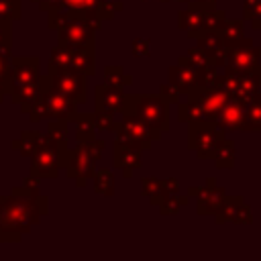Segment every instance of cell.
<instances>
[{
    "label": "cell",
    "mask_w": 261,
    "mask_h": 261,
    "mask_svg": "<svg viewBox=\"0 0 261 261\" xmlns=\"http://www.w3.org/2000/svg\"><path fill=\"white\" fill-rule=\"evenodd\" d=\"M245 110H247V102H243L237 96H230L214 122L222 133H226V130H247Z\"/></svg>",
    "instance_id": "cell-11"
},
{
    "label": "cell",
    "mask_w": 261,
    "mask_h": 261,
    "mask_svg": "<svg viewBox=\"0 0 261 261\" xmlns=\"http://www.w3.org/2000/svg\"><path fill=\"white\" fill-rule=\"evenodd\" d=\"M157 94H159V96H161V98H163V100H165L169 106H171V104H177V102H179V98H181V92H179V90H177L173 84H169V82L161 84Z\"/></svg>",
    "instance_id": "cell-32"
},
{
    "label": "cell",
    "mask_w": 261,
    "mask_h": 261,
    "mask_svg": "<svg viewBox=\"0 0 261 261\" xmlns=\"http://www.w3.org/2000/svg\"><path fill=\"white\" fill-rule=\"evenodd\" d=\"M37 2H41V0H37Z\"/></svg>",
    "instance_id": "cell-41"
},
{
    "label": "cell",
    "mask_w": 261,
    "mask_h": 261,
    "mask_svg": "<svg viewBox=\"0 0 261 261\" xmlns=\"http://www.w3.org/2000/svg\"><path fill=\"white\" fill-rule=\"evenodd\" d=\"M92 179H94V192L96 194L106 196V198H110L114 194V177H112L110 169H96Z\"/></svg>",
    "instance_id": "cell-27"
},
{
    "label": "cell",
    "mask_w": 261,
    "mask_h": 261,
    "mask_svg": "<svg viewBox=\"0 0 261 261\" xmlns=\"http://www.w3.org/2000/svg\"><path fill=\"white\" fill-rule=\"evenodd\" d=\"M102 0H61V4L65 8L71 10H88V8H96Z\"/></svg>",
    "instance_id": "cell-35"
},
{
    "label": "cell",
    "mask_w": 261,
    "mask_h": 261,
    "mask_svg": "<svg viewBox=\"0 0 261 261\" xmlns=\"http://www.w3.org/2000/svg\"><path fill=\"white\" fill-rule=\"evenodd\" d=\"M106 147L104 139H88V141H77V147L67 153L65 161V171L69 177L75 179L80 188L86 186V179H90L96 171V163L102 157V151Z\"/></svg>",
    "instance_id": "cell-3"
},
{
    "label": "cell",
    "mask_w": 261,
    "mask_h": 261,
    "mask_svg": "<svg viewBox=\"0 0 261 261\" xmlns=\"http://www.w3.org/2000/svg\"><path fill=\"white\" fill-rule=\"evenodd\" d=\"M120 114H133L159 133L169 130V104L159 94H124Z\"/></svg>",
    "instance_id": "cell-2"
},
{
    "label": "cell",
    "mask_w": 261,
    "mask_h": 261,
    "mask_svg": "<svg viewBox=\"0 0 261 261\" xmlns=\"http://www.w3.org/2000/svg\"><path fill=\"white\" fill-rule=\"evenodd\" d=\"M261 90V65H253L247 71L237 73V92L234 96L243 102H249L257 92Z\"/></svg>",
    "instance_id": "cell-19"
},
{
    "label": "cell",
    "mask_w": 261,
    "mask_h": 261,
    "mask_svg": "<svg viewBox=\"0 0 261 261\" xmlns=\"http://www.w3.org/2000/svg\"><path fill=\"white\" fill-rule=\"evenodd\" d=\"M69 120L75 122V139L77 141H88V139H94L96 137V120H94V114H80L75 112Z\"/></svg>",
    "instance_id": "cell-23"
},
{
    "label": "cell",
    "mask_w": 261,
    "mask_h": 261,
    "mask_svg": "<svg viewBox=\"0 0 261 261\" xmlns=\"http://www.w3.org/2000/svg\"><path fill=\"white\" fill-rule=\"evenodd\" d=\"M112 163L116 169L122 171L124 177H130L133 171L143 165V151L130 143H114Z\"/></svg>",
    "instance_id": "cell-14"
},
{
    "label": "cell",
    "mask_w": 261,
    "mask_h": 261,
    "mask_svg": "<svg viewBox=\"0 0 261 261\" xmlns=\"http://www.w3.org/2000/svg\"><path fill=\"white\" fill-rule=\"evenodd\" d=\"M39 59L37 57H14L10 67L12 86H27L39 82Z\"/></svg>",
    "instance_id": "cell-15"
},
{
    "label": "cell",
    "mask_w": 261,
    "mask_h": 261,
    "mask_svg": "<svg viewBox=\"0 0 261 261\" xmlns=\"http://www.w3.org/2000/svg\"><path fill=\"white\" fill-rule=\"evenodd\" d=\"M194 4H198L200 8L208 10V8H216V0H192Z\"/></svg>",
    "instance_id": "cell-38"
},
{
    "label": "cell",
    "mask_w": 261,
    "mask_h": 261,
    "mask_svg": "<svg viewBox=\"0 0 261 261\" xmlns=\"http://www.w3.org/2000/svg\"><path fill=\"white\" fill-rule=\"evenodd\" d=\"M188 204H190V196H179V192H175V194H165L163 200L157 204V208L161 216H171V214H177L179 208Z\"/></svg>",
    "instance_id": "cell-26"
},
{
    "label": "cell",
    "mask_w": 261,
    "mask_h": 261,
    "mask_svg": "<svg viewBox=\"0 0 261 261\" xmlns=\"http://www.w3.org/2000/svg\"><path fill=\"white\" fill-rule=\"evenodd\" d=\"M196 43H198V47L206 53L210 65H214V67H218V69L224 67L230 49L222 43L218 31H204V33H200V35L196 37Z\"/></svg>",
    "instance_id": "cell-13"
},
{
    "label": "cell",
    "mask_w": 261,
    "mask_h": 261,
    "mask_svg": "<svg viewBox=\"0 0 261 261\" xmlns=\"http://www.w3.org/2000/svg\"><path fill=\"white\" fill-rule=\"evenodd\" d=\"M212 163L218 169H232L234 167V159H237V151H234V141H230L226 135L216 143L214 151H212Z\"/></svg>",
    "instance_id": "cell-20"
},
{
    "label": "cell",
    "mask_w": 261,
    "mask_h": 261,
    "mask_svg": "<svg viewBox=\"0 0 261 261\" xmlns=\"http://www.w3.org/2000/svg\"><path fill=\"white\" fill-rule=\"evenodd\" d=\"M22 188H16L10 198L0 200V241H18L22 232L41 218L47 208L45 198L37 192L35 175Z\"/></svg>",
    "instance_id": "cell-1"
},
{
    "label": "cell",
    "mask_w": 261,
    "mask_h": 261,
    "mask_svg": "<svg viewBox=\"0 0 261 261\" xmlns=\"http://www.w3.org/2000/svg\"><path fill=\"white\" fill-rule=\"evenodd\" d=\"M45 77H47V88L65 94L75 104H84L88 100L86 75L82 71H75V69H59V71H49Z\"/></svg>",
    "instance_id": "cell-7"
},
{
    "label": "cell",
    "mask_w": 261,
    "mask_h": 261,
    "mask_svg": "<svg viewBox=\"0 0 261 261\" xmlns=\"http://www.w3.org/2000/svg\"><path fill=\"white\" fill-rule=\"evenodd\" d=\"M112 130H114V143H130L141 151H149L151 145L159 141L163 135L133 114H122V118L114 122Z\"/></svg>",
    "instance_id": "cell-5"
},
{
    "label": "cell",
    "mask_w": 261,
    "mask_h": 261,
    "mask_svg": "<svg viewBox=\"0 0 261 261\" xmlns=\"http://www.w3.org/2000/svg\"><path fill=\"white\" fill-rule=\"evenodd\" d=\"M259 59H261V47H255L253 39L249 37L245 43L230 49L222 69H224V73H241V71H247L253 65H257Z\"/></svg>",
    "instance_id": "cell-10"
},
{
    "label": "cell",
    "mask_w": 261,
    "mask_h": 261,
    "mask_svg": "<svg viewBox=\"0 0 261 261\" xmlns=\"http://www.w3.org/2000/svg\"><path fill=\"white\" fill-rule=\"evenodd\" d=\"M186 61H188V65H192L194 69H196V73H200V71H204L208 65H210V61H208V57H206V53L196 45V47H192L186 55Z\"/></svg>",
    "instance_id": "cell-29"
},
{
    "label": "cell",
    "mask_w": 261,
    "mask_h": 261,
    "mask_svg": "<svg viewBox=\"0 0 261 261\" xmlns=\"http://www.w3.org/2000/svg\"><path fill=\"white\" fill-rule=\"evenodd\" d=\"M94 120H96V128L98 130H112V126H114V114H110V112H102V110H96V114H94Z\"/></svg>",
    "instance_id": "cell-34"
},
{
    "label": "cell",
    "mask_w": 261,
    "mask_h": 261,
    "mask_svg": "<svg viewBox=\"0 0 261 261\" xmlns=\"http://www.w3.org/2000/svg\"><path fill=\"white\" fill-rule=\"evenodd\" d=\"M167 82L173 84L181 94H188V90L198 86V73H196V69L192 65H188L186 57L181 55L177 59V63L167 69Z\"/></svg>",
    "instance_id": "cell-17"
},
{
    "label": "cell",
    "mask_w": 261,
    "mask_h": 261,
    "mask_svg": "<svg viewBox=\"0 0 261 261\" xmlns=\"http://www.w3.org/2000/svg\"><path fill=\"white\" fill-rule=\"evenodd\" d=\"M188 100L196 102V106L200 108L202 120H216V116L220 114L222 106L226 104V100L230 98L222 88H206V86H194L192 90H188L186 94Z\"/></svg>",
    "instance_id": "cell-8"
},
{
    "label": "cell",
    "mask_w": 261,
    "mask_h": 261,
    "mask_svg": "<svg viewBox=\"0 0 261 261\" xmlns=\"http://www.w3.org/2000/svg\"><path fill=\"white\" fill-rule=\"evenodd\" d=\"M163 192H165V194H175V192H179V181H177L175 177L163 179Z\"/></svg>",
    "instance_id": "cell-37"
},
{
    "label": "cell",
    "mask_w": 261,
    "mask_h": 261,
    "mask_svg": "<svg viewBox=\"0 0 261 261\" xmlns=\"http://www.w3.org/2000/svg\"><path fill=\"white\" fill-rule=\"evenodd\" d=\"M177 120L179 122H192V120H202V114H200V108L196 106V102L192 100H179L177 104Z\"/></svg>",
    "instance_id": "cell-28"
},
{
    "label": "cell",
    "mask_w": 261,
    "mask_h": 261,
    "mask_svg": "<svg viewBox=\"0 0 261 261\" xmlns=\"http://www.w3.org/2000/svg\"><path fill=\"white\" fill-rule=\"evenodd\" d=\"M243 202H245V200H243L241 196H226L224 202L220 204V208L212 214V216H214V222H216V224L234 222V216H237V212H239V208H241Z\"/></svg>",
    "instance_id": "cell-22"
},
{
    "label": "cell",
    "mask_w": 261,
    "mask_h": 261,
    "mask_svg": "<svg viewBox=\"0 0 261 261\" xmlns=\"http://www.w3.org/2000/svg\"><path fill=\"white\" fill-rule=\"evenodd\" d=\"M216 122L212 120H192L188 122V147L196 151L198 159H210L216 143L224 137Z\"/></svg>",
    "instance_id": "cell-6"
},
{
    "label": "cell",
    "mask_w": 261,
    "mask_h": 261,
    "mask_svg": "<svg viewBox=\"0 0 261 261\" xmlns=\"http://www.w3.org/2000/svg\"><path fill=\"white\" fill-rule=\"evenodd\" d=\"M130 51L135 57H151V39L149 37H135L130 43Z\"/></svg>",
    "instance_id": "cell-31"
},
{
    "label": "cell",
    "mask_w": 261,
    "mask_h": 261,
    "mask_svg": "<svg viewBox=\"0 0 261 261\" xmlns=\"http://www.w3.org/2000/svg\"><path fill=\"white\" fill-rule=\"evenodd\" d=\"M210 10V8H208ZM204 14L206 10L188 0V6L177 12V27L188 33L190 39H196L200 33H204Z\"/></svg>",
    "instance_id": "cell-16"
},
{
    "label": "cell",
    "mask_w": 261,
    "mask_h": 261,
    "mask_svg": "<svg viewBox=\"0 0 261 261\" xmlns=\"http://www.w3.org/2000/svg\"><path fill=\"white\" fill-rule=\"evenodd\" d=\"M122 100H124V92L102 82L96 86V110H102V112H110V114H116L120 112V106H122Z\"/></svg>",
    "instance_id": "cell-18"
},
{
    "label": "cell",
    "mask_w": 261,
    "mask_h": 261,
    "mask_svg": "<svg viewBox=\"0 0 261 261\" xmlns=\"http://www.w3.org/2000/svg\"><path fill=\"white\" fill-rule=\"evenodd\" d=\"M104 82L124 92L128 86H133V75L126 73L120 65H108V67L104 69Z\"/></svg>",
    "instance_id": "cell-24"
},
{
    "label": "cell",
    "mask_w": 261,
    "mask_h": 261,
    "mask_svg": "<svg viewBox=\"0 0 261 261\" xmlns=\"http://www.w3.org/2000/svg\"><path fill=\"white\" fill-rule=\"evenodd\" d=\"M259 96H261V92H259Z\"/></svg>",
    "instance_id": "cell-40"
},
{
    "label": "cell",
    "mask_w": 261,
    "mask_h": 261,
    "mask_svg": "<svg viewBox=\"0 0 261 261\" xmlns=\"http://www.w3.org/2000/svg\"><path fill=\"white\" fill-rule=\"evenodd\" d=\"M188 196L196 198V212L200 216L214 214L226 198V190L216 184V177H208L204 186H190Z\"/></svg>",
    "instance_id": "cell-9"
},
{
    "label": "cell",
    "mask_w": 261,
    "mask_h": 261,
    "mask_svg": "<svg viewBox=\"0 0 261 261\" xmlns=\"http://www.w3.org/2000/svg\"><path fill=\"white\" fill-rule=\"evenodd\" d=\"M234 222L237 224H251L253 222V210H251V206L247 202L241 204V208H239V212L234 216Z\"/></svg>",
    "instance_id": "cell-36"
},
{
    "label": "cell",
    "mask_w": 261,
    "mask_h": 261,
    "mask_svg": "<svg viewBox=\"0 0 261 261\" xmlns=\"http://www.w3.org/2000/svg\"><path fill=\"white\" fill-rule=\"evenodd\" d=\"M251 27H253L255 31H259V29H261V18H253V20H251Z\"/></svg>",
    "instance_id": "cell-39"
},
{
    "label": "cell",
    "mask_w": 261,
    "mask_h": 261,
    "mask_svg": "<svg viewBox=\"0 0 261 261\" xmlns=\"http://www.w3.org/2000/svg\"><path fill=\"white\" fill-rule=\"evenodd\" d=\"M59 43L63 45H71V47H80V45H90L94 43V33L96 29H92L86 20H80V18H71L65 20L59 29Z\"/></svg>",
    "instance_id": "cell-12"
},
{
    "label": "cell",
    "mask_w": 261,
    "mask_h": 261,
    "mask_svg": "<svg viewBox=\"0 0 261 261\" xmlns=\"http://www.w3.org/2000/svg\"><path fill=\"white\" fill-rule=\"evenodd\" d=\"M20 16V0H0V20L6 22L10 18Z\"/></svg>",
    "instance_id": "cell-30"
},
{
    "label": "cell",
    "mask_w": 261,
    "mask_h": 261,
    "mask_svg": "<svg viewBox=\"0 0 261 261\" xmlns=\"http://www.w3.org/2000/svg\"><path fill=\"white\" fill-rule=\"evenodd\" d=\"M141 194L145 196V198H149V204L151 206H157L161 200H163V196H165V192H163V179H159V177H143L141 179Z\"/></svg>",
    "instance_id": "cell-25"
},
{
    "label": "cell",
    "mask_w": 261,
    "mask_h": 261,
    "mask_svg": "<svg viewBox=\"0 0 261 261\" xmlns=\"http://www.w3.org/2000/svg\"><path fill=\"white\" fill-rule=\"evenodd\" d=\"M67 141H57L49 135H45L43 145L33 153V165L31 171L35 177H55L61 167H65L67 161Z\"/></svg>",
    "instance_id": "cell-4"
},
{
    "label": "cell",
    "mask_w": 261,
    "mask_h": 261,
    "mask_svg": "<svg viewBox=\"0 0 261 261\" xmlns=\"http://www.w3.org/2000/svg\"><path fill=\"white\" fill-rule=\"evenodd\" d=\"M216 31L228 49H232L249 39V37H245V27H243V20H239V18H226L220 24V29H216Z\"/></svg>",
    "instance_id": "cell-21"
},
{
    "label": "cell",
    "mask_w": 261,
    "mask_h": 261,
    "mask_svg": "<svg viewBox=\"0 0 261 261\" xmlns=\"http://www.w3.org/2000/svg\"><path fill=\"white\" fill-rule=\"evenodd\" d=\"M261 18V0H243V20Z\"/></svg>",
    "instance_id": "cell-33"
}]
</instances>
